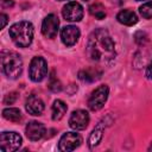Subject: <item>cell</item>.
Here are the masks:
<instances>
[{"mask_svg":"<svg viewBox=\"0 0 152 152\" xmlns=\"http://www.w3.org/2000/svg\"><path fill=\"white\" fill-rule=\"evenodd\" d=\"M21 142L23 139L17 132H2L0 134V150L4 152L17 151Z\"/></svg>","mask_w":152,"mask_h":152,"instance_id":"obj_6","label":"cell"},{"mask_svg":"<svg viewBox=\"0 0 152 152\" xmlns=\"http://www.w3.org/2000/svg\"><path fill=\"white\" fill-rule=\"evenodd\" d=\"M82 142V137L76 132H68L63 134L58 142V150L63 152H70L76 150Z\"/></svg>","mask_w":152,"mask_h":152,"instance_id":"obj_7","label":"cell"},{"mask_svg":"<svg viewBox=\"0 0 152 152\" xmlns=\"http://www.w3.org/2000/svg\"><path fill=\"white\" fill-rule=\"evenodd\" d=\"M108 95H109V88H108V86H106V84L99 86L91 93V95H90V97L88 100V107H89V109L93 110V112L100 110L104 106V103H106V101L108 99Z\"/></svg>","mask_w":152,"mask_h":152,"instance_id":"obj_5","label":"cell"},{"mask_svg":"<svg viewBox=\"0 0 152 152\" xmlns=\"http://www.w3.org/2000/svg\"><path fill=\"white\" fill-rule=\"evenodd\" d=\"M58 27H59V20L58 17L53 13L46 15L42 23V33L46 37V38H55L57 36L58 32Z\"/></svg>","mask_w":152,"mask_h":152,"instance_id":"obj_8","label":"cell"},{"mask_svg":"<svg viewBox=\"0 0 152 152\" xmlns=\"http://www.w3.org/2000/svg\"><path fill=\"white\" fill-rule=\"evenodd\" d=\"M148 151H152V142H151V146L148 147Z\"/></svg>","mask_w":152,"mask_h":152,"instance_id":"obj_26","label":"cell"},{"mask_svg":"<svg viewBox=\"0 0 152 152\" xmlns=\"http://www.w3.org/2000/svg\"><path fill=\"white\" fill-rule=\"evenodd\" d=\"M102 132H103V129L100 125L96 128H94V131L91 132V134L89 137V140H88V144H89L90 148H94L100 142V140L102 139Z\"/></svg>","mask_w":152,"mask_h":152,"instance_id":"obj_18","label":"cell"},{"mask_svg":"<svg viewBox=\"0 0 152 152\" xmlns=\"http://www.w3.org/2000/svg\"><path fill=\"white\" fill-rule=\"evenodd\" d=\"M33 25L30 21H18L10 27V37L19 48H27L33 39Z\"/></svg>","mask_w":152,"mask_h":152,"instance_id":"obj_2","label":"cell"},{"mask_svg":"<svg viewBox=\"0 0 152 152\" xmlns=\"http://www.w3.org/2000/svg\"><path fill=\"white\" fill-rule=\"evenodd\" d=\"M2 115L6 120L8 121H12V122H19L23 118L21 115V112L18 109V108H13V107H10V108H5L2 110Z\"/></svg>","mask_w":152,"mask_h":152,"instance_id":"obj_17","label":"cell"},{"mask_svg":"<svg viewBox=\"0 0 152 152\" xmlns=\"http://www.w3.org/2000/svg\"><path fill=\"white\" fill-rule=\"evenodd\" d=\"M66 104L62 101V100H56L52 104V108H51V116H52V120L53 121H58L61 120L64 114L66 113Z\"/></svg>","mask_w":152,"mask_h":152,"instance_id":"obj_16","label":"cell"},{"mask_svg":"<svg viewBox=\"0 0 152 152\" xmlns=\"http://www.w3.org/2000/svg\"><path fill=\"white\" fill-rule=\"evenodd\" d=\"M81 32L78 27L74 25H66L61 30V39L65 46H72L77 43Z\"/></svg>","mask_w":152,"mask_h":152,"instance_id":"obj_11","label":"cell"},{"mask_svg":"<svg viewBox=\"0 0 152 152\" xmlns=\"http://www.w3.org/2000/svg\"><path fill=\"white\" fill-rule=\"evenodd\" d=\"M7 15L5 14V13H1L0 14V20H1V28H4L5 26H6V24H7Z\"/></svg>","mask_w":152,"mask_h":152,"instance_id":"obj_24","label":"cell"},{"mask_svg":"<svg viewBox=\"0 0 152 152\" xmlns=\"http://www.w3.org/2000/svg\"><path fill=\"white\" fill-rule=\"evenodd\" d=\"M89 114L88 112L83 110V109H77L74 110L69 118V126L76 131H82L84 128H87L88 124H89Z\"/></svg>","mask_w":152,"mask_h":152,"instance_id":"obj_9","label":"cell"},{"mask_svg":"<svg viewBox=\"0 0 152 152\" xmlns=\"http://www.w3.org/2000/svg\"><path fill=\"white\" fill-rule=\"evenodd\" d=\"M25 133H26V137L31 140V141H38L40 140L45 133H46V128L45 126L42 124V122H38V121H31L26 125V128H25Z\"/></svg>","mask_w":152,"mask_h":152,"instance_id":"obj_12","label":"cell"},{"mask_svg":"<svg viewBox=\"0 0 152 152\" xmlns=\"http://www.w3.org/2000/svg\"><path fill=\"white\" fill-rule=\"evenodd\" d=\"M26 110L28 112V114L31 115H42V113L44 112L45 104L43 102V100L36 95H31L27 100H26V104H25Z\"/></svg>","mask_w":152,"mask_h":152,"instance_id":"obj_13","label":"cell"},{"mask_svg":"<svg viewBox=\"0 0 152 152\" xmlns=\"http://www.w3.org/2000/svg\"><path fill=\"white\" fill-rule=\"evenodd\" d=\"M48 74V63L46 61L40 57L36 56L32 58L28 68V76L33 82H40Z\"/></svg>","mask_w":152,"mask_h":152,"instance_id":"obj_4","label":"cell"},{"mask_svg":"<svg viewBox=\"0 0 152 152\" xmlns=\"http://www.w3.org/2000/svg\"><path fill=\"white\" fill-rule=\"evenodd\" d=\"M62 14L68 21H80L83 18V7L76 1H70L63 7Z\"/></svg>","mask_w":152,"mask_h":152,"instance_id":"obj_10","label":"cell"},{"mask_svg":"<svg viewBox=\"0 0 152 152\" xmlns=\"http://www.w3.org/2000/svg\"><path fill=\"white\" fill-rule=\"evenodd\" d=\"M140 1H142V0H140Z\"/></svg>","mask_w":152,"mask_h":152,"instance_id":"obj_29","label":"cell"},{"mask_svg":"<svg viewBox=\"0 0 152 152\" xmlns=\"http://www.w3.org/2000/svg\"><path fill=\"white\" fill-rule=\"evenodd\" d=\"M1 66L4 74L12 80L18 78L23 71V59L19 53L14 51L1 52Z\"/></svg>","mask_w":152,"mask_h":152,"instance_id":"obj_3","label":"cell"},{"mask_svg":"<svg viewBox=\"0 0 152 152\" xmlns=\"http://www.w3.org/2000/svg\"><path fill=\"white\" fill-rule=\"evenodd\" d=\"M58 1H63V0H58Z\"/></svg>","mask_w":152,"mask_h":152,"instance_id":"obj_27","label":"cell"},{"mask_svg":"<svg viewBox=\"0 0 152 152\" xmlns=\"http://www.w3.org/2000/svg\"><path fill=\"white\" fill-rule=\"evenodd\" d=\"M15 99H17V93H10L6 95L4 102H5V104H12L15 101Z\"/></svg>","mask_w":152,"mask_h":152,"instance_id":"obj_22","label":"cell"},{"mask_svg":"<svg viewBox=\"0 0 152 152\" xmlns=\"http://www.w3.org/2000/svg\"><path fill=\"white\" fill-rule=\"evenodd\" d=\"M139 12L142 18L145 19H152V1L145 2L139 7Z\"/></svg>","mask_w":152,"mask_h":152,"instance_id":"obj_20","label":"cell"},{"mask_svg":"<svg viewBox=\"0 0 152 152\" xmlns=\"http://www.w3.org/2000/svg\"><path fill=\"white\" fill-rule=\"evenodd\" d=\"M14 4L12 0H2V7H12Z\"/></svg>","mask_w":152,"mask_h":152,"instance_id":"obj_25","label":"cell"},{"mask_svg":"<svg viewBox=\"0 0 152 152\" xmlns=\"http://www.w3.org/2000/svg\"><path fill=\"white\" fill-rule=\"evenodd\" d=\"M49 88H50V90H52V91H59L61 89H62V86H61V82L57 80V77H55V75L52 74L51 76H50V82H49Z\"/></svg>","mask_w":152,"mask_h":152,"instance_id":"obj_21","label":"cell"},{"mask_svg":"<svg viewBox=\"0 0 152 152\" xmlns=\"http://www.w3.org/2000/svg\"><path fill=\"white\" fill-rule=\"evenodd\" d=\"M116 19L120 24L122 25H126V26H133L138 23V17L137 14L131 11V10H122L118 13L116 15Z\"/></svg>","mask_w":152,"mask_h":152,"instance_id":"obj_15","label":"cell"},{"mask_svg":"<svg viewBox=\"0 0 152 152\" xmlns=\"http://www.w3.org/2000/svg\"><path fill=\"white\" fill-rule=\"evenodd\" d=\"M101 76H102V70H100L97 66L86 68L78 72V78L83 82H89V83L100 80Z\"/></svg>","mask_w":152,"mask_h":152,"instance_id":"obj_14","label":"cell"},{"mask_svg":"<svg viewBox=\"0 0 152 152\" xmlns=\"http://www.w3.org/2000/svg\"><path fill=\"white\" fill-rule=\"evenodd\" d=\"M83 1H87V0H83Z\"/></svg>","mask_w":152,"mask_h":152,"instance_id":"obj_28","label":"cell"},{"mask_svg":"<svg viewBox=\"0 0 152 152\" xmlns=\"http://www.w3.org/2000/svg\"><path fill=\"white\" fill-rule=\"evenodd\" d=\"M89 12L93 17H95L96 19H103L106 17V11L102 4L100 2H95L93 5L89 6Z\"/></svg>","mask_w":152,"mask_h":152,"instance_id":"obj_19","label":"cell"},{"mask_svg":"<svg viewBox=\"0 0 152 152\" xmlns=\"http://www.w3.org/2000/svg\"><path fill=\"white\" fill-rule=\"evenodd\" d=\"M145 75H146V77L147 78H150V80H152V61H151V63L147 65V68H146V72H145Z\"/></svg>","mask_w":152,"mask_h":152,"instance_id":"obj_23","label":"cell"},{"mask_svg":"<svg viewBox=\"0 0 152 152\" xmlns=\"http://www.w3.org/2000/svg\"><path fill=\"white\" fill-rule=\"evenodd\" d=\"M87 53L96 63L110 64L115 59V44L106 28L94 30L87 43Z\"/></svg>","mask_w":152,"mask_h":152,"instance_id":"obj_1","label":"cell"}]
</instances>
